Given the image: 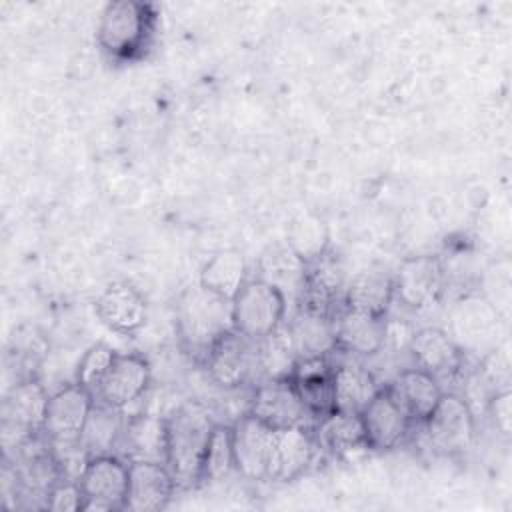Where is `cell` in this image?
I'll return each mask as SVG.
<instances>
[{"instance_id": "obj_1", "label": "cell", "mask_w": 512, "mask_h": 512, "mask_svg": "<svg viewBox=\"0 0 512 512\" xmlns=\"http://www.w3.org/2000/svg\"><path fill=\"white\" fill-rule=\"evenodd\" d=\"M216 420L200 402H184L164 418V464L174 476L178 490L200 484L202 462Z\"/></svg>"}, {"instance_id": "obj_2", "label": "cell", "mask_w": 512, "mask_h": 512, "mask_svg": "<svg viewBox=\"0 0 512 512\" xmlns=\"http://www.w3.org/2000/svg\"><path fill=\"white\" fill-rule=\"evenodd\" d=\"M158 28L154 4L136 0L108 2L100 14L96 42L112 62H134L146 56Z\"/></svg>"}, {"instance_id": "obj_3", "label": "cell", "mask_w": 512, "mask_h": 512, "mask_svg": "<svg viewBox=\"0 0 512 512\" xmlns=\"http://www.w3.org/2000/svg\"><path fill=\"white\" fill-rule=\"evenodd\" d=\"M174 324L182 348L198 362H204L210 348L226 332L234 330L232 300H226L196 282L178 296Z\"/></svg>"}, {"instance_id": "obj_4", "label": "cell", "mask_w": 512, "mask_h": 512, "mask_svg": "<svg viewBox=\"0 0 512 512\" xmlns=\"http://www.w3.org/2000/svg\"><path fill=\"white\" fill-rule=\"evenodd\" d=\"M288 300L280 288L254 276L232 298V326L252 342H260L286 322Z\"/></svg>"}, {"instance_id": "obj_5", "label": "cell", "mask_w": 512, "mask_h": 512, "mask_svg": "<svg viewBox=\"0 0 512 512\" xmlns=\"http://www.w3.org/2000/svg\"><path fill=\"white\" fill-rule=\"evenodd\" d=\"M50 394L32 376L12 384L2 402V432L6 450L44 432Z\"/></svg>"}, {"instance_id": "obj_6", "label": "cell", "mask_w": 512, "mask_h": 512, "mask_svg": "<svg viewBox=\"0 0 512 512\" xmlns=\"http://www.w3.org/2000/svg\"><path fill=\"white\" fill-rule=\"evenodd\" d=\"M428 444L446 456H460L474 444V412L468 400L454 392H444L432 414L420 424Z\"/></svg>"}, {"instance_id": "obj_7", "label": "cell", "mask_w": 512, "mask_h": 512, "mask_svg": "<svg viewBox=\"0 0 512 512\" xmlns=\"http://www.w3.org/2000/svg\"><path fill=\"white\" fill-rule=\"evenodd\" d=\"M78 484L84 492V512L124 510L128 492V460L118 454L90 456Z\"/></svg>"}, {"instance_id": "obj_8", "label": "cell", "mask_w": 512, "mask_h": 512, "mask_svg": "<svg viewBox=\"0 0 512 512\" xmlns=\"http://www.w3.org/2000/svg\"><path fill=\"white\" fill-rule=\"evenodd\" d=\"M366 446L374 452H388L404 444L416 426L388 384H382L374 398L360 412Z\"/></svg>"}, {"instance_id": "obj_9", "label": "cell", "mask_w": 512, "mask_h": 512, "mask_svg": "<svg viewBox=\"0 0 512 512\" xmlns=\"http://www.w3.org/2000/svg\"><path fill=\"white\" fill-rule=\"evenodd\" d=\"M272 444L274 428L248 410L240 414L232 422L234 470L246 480L266 482L270 474Z\"/></svg>"}, {"instance_id": "obj_10", "label": "cell", "mask_w": 512, "mask_h": 512, "mask_svg": "<svg viewBox=\"0 0 512 512\" xmlns=\"http://www.w3.org/2000/svg\"><path fill=\"white\" fill-rule=\"evenodd\" d=\"M204 368L210 380L226 390H236L248 384L258 370L256 342L238 334L226 332L206 354Z\"/></svg>"}, {"instance_id": "obj_11", "label": "cell", "mask_w": 512, "mask_h": 512, "mask_svg": "<svg viewBox=\"0 0 512 512\" xmlns=\"http://www.w3.org/2000/svg\"><path fill=\"white\" fill-rule=\"evenodd\" d=\"M344 274L332 250L304 264V282L296 308L334 318L344 308Z\"/></svg>"}, {"instance_id": "obj_12", "label": "cell", "mask_w": 512, "mask_h": 512, "mask_svg": "<svg viewBox=\"0 0 512 512\" xmlns=\"http://www.w3.org/2000/svg\"><path fill=\"white\" fill-rule=\"evenodd\" d=\"M248 412L258 416L274 430L290 426H314V420L302 404L290 378L262 380L254 388Z\"/></svg>"}, {"instance_id": "obj_13", "label": "cell", "mask_w": 512, "mask_h": 512, "mask_svg": "<svg viewBox=\"0 0 512 512\" xmlns=\"http://www.w3.org/2000/svg\"><path fill=\"white\" fill-rule=\"evenodd\" d=\"M94 404L96 398L90 390H86L78 382L64 384L54 394H50L44 434L54 444L80 442Z\"/></svg>"}, {"instance_id": "obj_14", "label": "cell", "mask_w": 512, "mask_h": 512, "mask_svg": "<svg viewBox=\"0 0 512 512\" xmlns=\"http://www.w3.org/2000/svg\"><path fill=\"white\" fill-rule=\"evenodd\" d=\"M408 352L414 366L434 376L438 382L454 378L464 368V348L438 326H426L410 336Z\"/></svg>"}, {"instance_id": "obj_15", "label": "cell", "mask_w": 512, "mask_h": 512, "mask_svg": "<svg viewBox=\"0 0 512 512\" xmlns=\"http://www.w3.org/2000/svg\"><path fill=\"white\" fill-rule=\"evenodd\" d=\"M394 278V302L404 308L422 310L436 302L444 290L438 256H410L400 262Z\"/></svg>"}, {"instance_id": "obj_16", "label": "cell", "mask_w": 512, "mask_h": 512, "mask_svg": "<svg viewBox=\"0 0 512 512\" xmlns=\"http://www.w3.org/2000/svg\"><path fill=\"white\" fill-rule=\"evenodd\" d=\"M178 490L172 472L158 460L128 462V492L126 508L132 512H156L170 504Z\"/></svg>"}, {"instance_id": "obj_17", "label": "cell", "mask_w": 512, "mask_h": 512, "mask_svg": "<svg viewBox=\"0 0 512 512\" xmlns=\"http://www.w3.org/2000/svg\"><path fill=\"white\" fill-rule=\"evenodd\" d=\"M152 382V368L148 360L140 354H116L108 374L104 376L96 402L110 408L124 410L144 396Z\"/></svg>"}, {"instance_id": "obj_18", "label": "cell", "mask_w": 512, "mask_h": 512, "mask_svg": "<svg viewBox=\"0 0 512 512\" xmlns=\"http://www.w3.org/2000/svg\"><path fill=\"white\" fill-rule=\"evenodd\" d=\"M98 320L116 334H136L148 318L146 298L128 282L108 284L94 302Z\"/></svg>"}, {"instance_id": "obj_19", "label": "cell", "mask_w": 512, "mask_h": 512, "mask_svg": "<svg viewBox=\"0 0 512 512\" xmlns=\"http://www.w3.org/2000/svg\"><path fill=\"white\" fill-rule=\"evenodd\" d=\"M318 444L312 426H290L274 430L268 480L294 482L314 462Z\"/></svg>"}, {"instance_id": "obj_20", "label": "cell", "mask_w": 512, "mask_h": 512, "mask_svg": "<svg viewBox=\"0 0 512 512\" xmlns=\"http://www.w3.org/2000/svg\"><path fill=\"white\" fill-rule=\"evenodd\" d=\"M334 364L330 356H316V358H298L290 380L306 406L308 414L312 416L314 424L336 410L334 406Z\"/></svg>"}, {"instance_id": "obj_21", "label": "cell", "mask_w": 512, "mask_h": 512, "mask_svg": "<svg viewBox=\"0 0 512 512\" xmlns=\"http://www.w3.org/2000/svg\"><path fill=\"white\" fill-rule=\"evenodd\" d=\"M386 316H372L342 308L334 316L336 352L350 356H374L384 350Z\"/></svg>"}, {"instance_id": "obj_22", "label": "cell", "mask_w": 512, "mask_h": 512, "mask_svg": "<svg viewBox=\"0 0 512 512\" xmlns=\"http://www.w3.org/2000/svg\"><path fill=\"white\" fill-rule=\"evenodd\" d=\"M388 388L400 400L416 426H420L432 414L444 394L440 382L416 366L400 370L388 382Z\"/></svg>"}, {"instance_id": "obj_23", "label": "cell", "mask_w": 512, "mask_h": 512, "mask_svg": "<svg viewBox=\"0 0 512 512\" xmlns=\"http://www.w3.org/2000/svg\"><path fill=\"white\" fill-rule=\"evenodd\" d=\"M318 448L332 456H348L356 450H368L360 414L332 410L312 426Z\"/></svg>"}, {"instance_id": "obj_24", "label": "cell", "mask_w": 512, "mask_h": 512, "mask_svg": "<svg viewBox=\"0 0 512 512\" xmlns=\"http://www.w3.org/2000/svg\"><path fill=\"white\" fill-rule=\"evenodd\" d=\"M286 324L298 358L332 356L336 352L334 318L296 308Z\"/></svg>"}, {"instance_id": "obj_25", "label": "cell", "mask_w": 512, "mask_h": 512, "mask_svg": "<svg viewBox=\"0 0 512 512\" xmlns=\"http://www.w3.org/2000/svg\"><path fill=\"white\" fill-rule=\"evenodd\" d=\"M332 380L336 410H346L354 414H360L382 386L364 364L352 360L334 364Z\"/></svg>"}, {"instance_id": "obj_26", "label": "cell", "mask_w": 512, "mask_h": 512, "mask_svg": "<svg viewBox=\"0 0 512 512\" xmlns=\"http://www.w3.org/2000/svg\"><path fill=\"white\" fill-rule=\"evenodd\" d=\"M394 302V278L384 272H360L344 288V308L386 316Z\"/></svg>"}, {"instance_id": "obj_27", "label": "cell", "mask_w": 512, "mask_h": 512, "mask_svg": "<svg viewBox=\"0 0 512 512\" xmlns=\"http://www.w3.org/2000/svg\"><path fill=\"white\" fill-rule=\"evenodd\" d=\"M248 280V264L240 250L226 248L212 254L200 270L198 284L226 300H232Z\"/></svg>"}, {"instance_id": "obj_28", "label": "cell", "mask_w": 512, "mask_h": 512, "mask_svg": "<svg viewBox=\"0 0 512 512\" xmlns=\"http://www.w3.org/2000/svg\"><path fill=\"white\" fill-rule=\"evenodd\" d=\"M124 446V456L130 460H158L164 462L166 442H164V418H154L138 414L126 418L120 444Z\"/></svg>"}, {"instance_id": "obj_29", "label": "cell", "mask_w": 512, "mask_h": 512, "mask_svg": "<svg viewBox=\"0 0 512 512\" xmlns=\"http://www.w3.org/2000/svg\"><path fill=\"white\" fill-rule=\"evenodd\" d=\"M256 268H258V274H256L258 278L280 288L286 300L288 296H292L296 306L302 290V282H304V262L288 248V244L268 248L260 256Z\"/></svg>"}, {"instance_id": "obj_30", "label": "cell", "mask_w": 512, "mask_h": 512, "mask_svg": "<svg viewBox=\"0 0 512 512\" xmlns=\"http://www.w3.org/2000/svg\"><path fill=\"white\" fill-rule=\"evenodd\" d=\"M124 424L126 418L122 416V410L96 402L80 436V446L86 450L88 456L116 454L114 448H118L120 444Z\"/></svg>"}, {"instance_id": "obj_31", "label": "cell", "mask_w": 512, "mask_h": 512, "mask_svg": "<svg viewBox=\"0 0 512 512\" xmlns=\"http://www.w3.org/2000/svg\"><path fill=\"white\" fill-rule=\"evenodd\" d=\"M258 348V370L266 378H288L298 354L288 330V324L284 322L280 328H276L270 336L256 342Z\"/></svg>"}, {"instance_id": "obj_32", "label": "cell", "mask_w": 512, "mask_h": 512, "mask_svg": "<svg viewBox=\"0 0 512 512\" xmlns=\"http://www.w3.org/2000/svg\"><path fill=\"white\" fill-rule=\"evenodd\" d=\"M286 244L306 264L330 250V230L322 218L304 214L292 222Z\"/></svg>"}, {"instance_id": "obj_33", "label": "cell", "mask_w": 512, "mask_h": 512, "mask_svg": "<svg viewBox=\"0 0 512 512\" xmlns=\"http://www.w3.org/2000/svg\"><path fill=\"white\" fill-rule=\"evenodd\" d=\"M234 472V450H232V424L216 422L210 434V442L202 462L200 484L220 482Z\"/></svg>"}, {"instance_id": "obj_34", "label": "cell", "mask_w": 512, "mask_h": 512, "mask_svg": "<svg viewBox=\"0 0 512 512\" xmlns=\"http://www.w3.org/2000/svg\"><path fill=\"white\" fill-rule=\"evenodd\" d=\"M116 350L110 348L104 342H96L92 344L80 358V364L76 368V380L80 386H84L86 390H90L94 396L104 380V376L108 374L114 358H116Z\"/></svg>"}, {"instance_id": "obj_35", "label": "cell", "mask_w": 512, "mask_h": 512, "mask_svg": "<svg viewBox=\"0 0 512 512\" xmlns=\"http://www.w3.org/2000/svg\"><path fill=\"white\" fill-rule=\"evenodd\" d=\"M84 502H86L84 492H82L78 480L62 478L48 492L44 508L56 510V512H84Z\"/></svg>"}, {"instance_id": "obj_36", "label": "cell", "mask_w": 512, "mask_h": 512, "mask_svg": "<svg viewBox=\"0 0 512 512\" xmlns=\"http://www.w3.org/2000/svg\"><path fill=\"white\" fill-rule=\"evenodd\" d=\"M488 414H490V418L494 422V428L502 436H510V428H512V394H510L508 386L496 390L488 398Z\"/></svg>"}]
</instances>
